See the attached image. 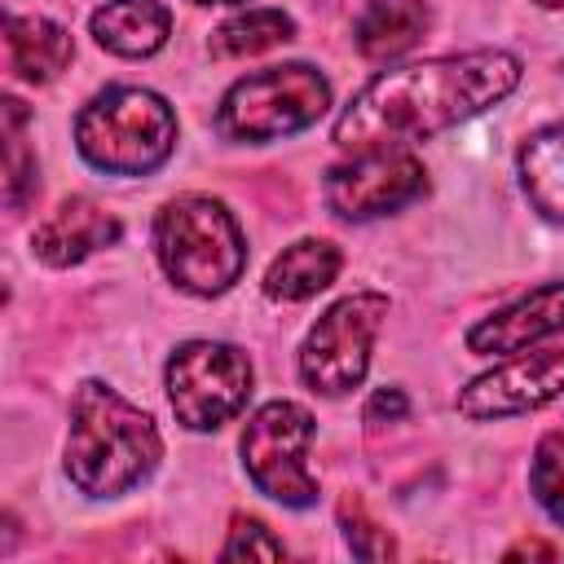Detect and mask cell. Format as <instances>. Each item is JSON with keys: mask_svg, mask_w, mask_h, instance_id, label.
I'll return each instance as SVG.
<instances>
[{"mask_svg": "<svg viewBox=\"0 0 564 564\" xmlns=\"http://www.w3.org/2000/svg\"><path fill=\"white\" fill-rule=\"evenodd\" d=\"M520 185L529 194V203L546 216L564 225V119L538 128L524 145H520Z\"/></svg>", "mask_w": 564, "mask_h": 564, "instance_id": "17", "label": "cell"}, {"mask_svg": "<svg viewBox=\"0 0 564 564\" xmlns=\"http://www.w3.org/2000/svg\"><path fill=\"white\" fill-rule=\"evenodd\" d=\"M26 106L4 97V207L18 212L35 194V154L26 150Z\"/></svg>", "mask_w": 564, "mask_h": 564, "instance_id": "19", "label": "cell"}, {"mask_svg": "<svg viewBox=\"0 0 564 564\" xmlns=\"http://www.w3.org/2000/svg\"><path fill=\"white\" fill-rule=\"evenodd\" d=\"M564 392V352L546 348L533 357H511L507 366L471 379L458 392V414L463 419H507V414H529L546 401H555Z\"/></svg>", "mask_w": 564, "mask_h": 564, "instance_id": "10", "label": "cell"}, {"mask_svg": "<svg viewBox=\"0 0 564 564\" xmlns=\"http://www.w3.org/2000/svg\"><path fill=\"white\" fill-rule=\"evenodd\" d=\"M383 317H388V295H379V291H357V295H344L339 304H330L313 322V330L300 348V379L322 397L352 392L366 379L370 348H375Z\"/></svg>", "mask_w": 564, "mask_h": 564, "instance_id": "6", "label": "cell"}, {"mask_svg": "<svg viewBox=\"0 0 564 564\" xmlns=\"http://www.w3.org/2000/svg\"><path fill=\"white\" fill-rule=\"evenodd\" d=\"M542 9H564V0H538Z\"/></svg>", "mask_w": 564, "mask_h": 564, "instance_id": "25", "label": "cell"}, {"mask_svg": "<svg viewBox=\"0 0 564 564\" xmlns=\"http://www.w3.org/2000/svg\"><path fill=\"white\" fill-rule=\"evenodd\" d=\"M251 397V361L242 348L220 339H189L167 361V401L176 423L212 432L229 423Z\"/></svg>", "mask_w": 564, "mask_h": 564, "instance_id": "7", "label": "cell"}, {"mask_svg": "<svg viewBox=\"0 0 564 564\" xmlns=\"http://www.w3.org/2000/svg\"><path fill=\"white\" fill-rule=\"evenodd\" d=\"M427 189V172L401 150H361L326 172V207L344 220H375Z\"/></svg>", "mask_w": 564, "mask_h": 564, "instance_id": "9", "label": "cell"}, {"mask_svg": "<svg viewBox=\"0 0 564 564\" xmlns=\"http://www.w3.org/2000/svg\"><path fill=\"white\" fill-rule=\"evenodd\" d=\"M282 555H286V546L269 533L264 520H256V516H234L229 538H225V546H220V560H282Z\"/></svg>", "mask_w": 564, "mask_h": 564, "instance_id": "22", "label": "cell"}, {"mask_svg": "<svg viewBox=\"0 0 564 564\" xmlns=\"http://www.w3.org/2000/svg\"><path fill=\"white\" fill-rule=\"evenodd\" d=\"M308 441H313V414L304 405L295 401L260 405L242 427V467L251 485L282 507H313L317 480L304 463Z\"/></svg>", "mask_w": 564, "mask_h": 564, "instance_id": "8", "label": "cell"}, {"mask_svg": "<svg viewBox=\"0 0 564 564\" xmlns=\"http://www.w3.org/2000/svg\"><path fill=\"white\" fill-rule=\"evenodd\" d=\"M163 458L159 427L145 410L123 401L101 379H84L70 397L66 476L88 498H119L137 489Z\"/></svg>", "mask_w": 564, "mask_h": 564, "instance_id": "2", "label": "cell"}, {"mask_svg": "<svg viewBox=\"0 0 564 564\" xmlns=\"http://www.w3.org/2000/svg\"><path fill=\"white\" fill-rule=\"evenodd\" d=\"M4 48H9V70L26 84H48L57 70H66L75 44H70V31L57 26L53 18H18L9 13L4 18Z\"/></svg>", "mask_w": 564, "mask_h": 564, "instance_id": "14", "label": "cell"}, {"mask_svg": "<svg viewBox=\"0 0 564 564\" xmlns=\"http://www.w3.org/2000/svg\"><path fill=\"white\" fill-rule=\"evenodd\" d=\"M339 247L326 242V238H300L291 242L264 273V295L269 300H282V304H295V300H308L317 291H326L339 273Z\"/></svg>", "mask_w": 564, "mask_h": 564, "instance_id": "16", "label": "cell"}, {"mask_svg": "<svg viewBox=\"0 0 564 564\" xmlns=\"http://www.w3.org/2000/svg\"><path fill=\"white\" fill-rule=\"evenodd\" d=\"M529 489L542 502V511L555 524H564V432H551L538 441L533 467H529Z\"/></svg>", "mask_w": 564, "mask_h": 564, "instance_id": "20", "label": "cell"}, {"mask_svg": "<svg viewBox=\"0 0 564 564\" xmlns=\"http://www.w3.org/2000/svg\"><path fill=\"white\" fill-rule=\"evenodd\" d=\"M524 555H529V560H555V546L529 538V542H516V546L507 551V560H524Z\"/></svg>", "mask_w": 564, "mask_h": 564, "instance_id": "24", "label": "cell"}, {"mask_svg": "<svg viewBox=\"0 0 564 564\" xmlns=\"http://www.w3.org/2000/svg\"><path fill=\"white\" fill-rule=\"evenodd\" d=\"M79 154L110 176H145L176 150V115L150 88H106L75 119Z\"/></svg>", "mask_w": 564, "mask_h": 564, "instance_id": "4", "label": "cell"}, {"mask_svg": "<svg viewBox=\"0 0 564 564\" xmlns=\"http://www.w3.org/2000/svg\"><path fill=\"white\" fill-rule=\"evenodd\" d=\"M392 419H405V392L401 388H379L366 401V423H392Z\"/></svg>", "mask_w": 564, "mask_h": 564, "instance_id": "23", "label": "cell"}, {"mask_svg": "<svg viewBox=\"0 0 564 564\" xmlns=\"http://www.w3.org/2000/svg\"><path fill=\"white\" fill-rule=\"evenodd\" d=\"M163 273L189 295H220L247 269V242L234 212L212 194H181L154 220Z\"/></svg>", "mask_w": 564, "mask_h": 564, "instance_id": "3", "label": "cell"}, {"mask_svg": "<svg viewBox=\"0 0 564 564\" xmlns=\"http://www.w3.org/2000/svg\"><path fill=\"white\" fill-rule=\"evenodd\" d=\"M172 13L159 0H106L93 13V40L119 57H150L167 44Z\"/></svg>", "mask_w": 564, "mask_h": 564, "instance_id": "13", "label": "cell"}, {"mask_svg": "<svg viewBox=\"0 0 564 564\" xmlns=\"http://www.w3.org/2000/svg\"><path fill=\"white\" fill-rule=\"evenodd\" d=\"M326 106H330L326 75L304 62H286L238 79L216 110V128L229 141H278L317 123Z\"/></svg>", "mask_w": 564, "mask_h": 564, "instance_id": "5", "label": "cell"}, {"mask_svg": "<svg viewBox=\"0 0 564 564\" xmlns=\"http://www.w3.org/2000/svg\"><path fill=\"white\" fill-rule=\"evenodd\" d=\"M520 84V57L502 48L432 57L419 66L375 75L335 119V145L361 150H397L441 128H454Z\"/></svg>", "mask_w": 564, "mask_h": 564, "instance_id": "1", "label": "cell"}, {"mask_svg": "<svg viewBox=\"0 0 564 564\" xmlns=\"http://www.w3.org/2000/svg\"><path fill=\"white\" fill-rule=\"evenodd\" d=\"M564 330V282H546L529 295H520L516 304L480 317L471 330H467V348L480 352V357H494V352H520L529 348L533 339H546Z\"/></svg>", "mask_w": 564, "mask_h": 564, "instance_id": "11", "label": "cell"}, {"mask_svg": "<svg viewBox=\"0 0 564 564\" xmlns=\"http://www.w3.org/2000/svg\"><path fill=\"white\" fill-rule=\"evenodd\" d=\"M194 4H242V0H194Z\"/></svg>", "mask_w": 564, "mask_h": 564, "instance_id": "26", "label": "cell"}, {"mask_svg": "<svg viewBox=\"0 0 564 564\" xmlns=\"http://www.w3.org/2000/svg\"><path fill=\"white\" fill-rule=\"evenodd\" d=\"M119 234H123V225L106 207H97L93 198H66V203H57V212H48L35 225L31 251L53 269H70L84 256L119 242Z\"/></svg>", "mask_w": 564, "mask_h": 564, "instance_id": "12", "label": "cell"}, {"mask_svg": "<svg viewBox=\"0 0 564 564\" xmlns=\"http://www.w3.org/2000/svg\"><path fill=\"white\" fill-rule=\"evenodd\" d=\"M295 35V22L282 9H247L212 31V57H251L273 44H286Z\"/></svg>", "mask_w": 564, "mask_h": 564, "instance_id": "18", "label": "cell"}, {"mask_svg": "<svg viewBox=\"0 0 564 564\" xmlns=\"http://www.w3.org/2000/svg\"><path fill=\"white\" fill-rule=\"evenodd\" d=\"M339 524H344V542H348V551L357 555V560H392V538L361 511V502L357 498H344L339 502Z\"/></svg>", "mask_w": 564, "mask_h": 564, "instance_id": "21", "label": "cell"}, {"mask_svg": "<svg viewBox=\"0 0 564 564\" xmlns=\"http://www.w3.org/2000/svg\"><path fill=\"white\" fill-rule=\"evenodd\" d=\"M427 31V0H366L352 40L361 57L370 62H392L410 53Z\"/></svg>", "mask_w": 564, "mask_h": 564, "instance_id": "15", "label": "cell"}]
</instances>
